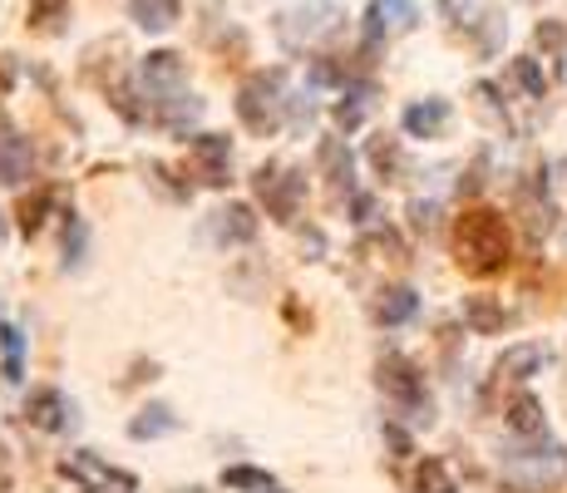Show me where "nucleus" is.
<instances>
[{"instance_id": "obj_1", "label": "nucleus", "mask_w": 567, "mask_h": 493, "mask_svg": "<svg viewBox=\"0 0 567 493\" xmlns=\"http://www.w3.org/2000/svg\"><path fill=\"white\" fill-rule=\"evenodd\" d=\"M508 223L494 213V207H468L460 217V227H454V251H460V261L474 277H488V271H498L508 261Z\"/></svg>"}, {"instance_id": "obj_2", "label": "nucleus", "mask_w": 567, "mask_h": 493, "mask_svg": "<svg viewBox=\"0 0 567 493\" xmlns=\"http://www.w3.org/2000/svg\"><path fill=\"white\" fill-rule=\"evenodd\" d=\"M237 119H243L252 134H277L281 119H287V74L281 70H257L243 80L237 90Z\"/></svg>"}, {"instance_id": "obj_3", "label": "nucleus", "mask_w": 567, "mask_h": 493, "mask_svg": "<svg viewBox=\"0 0 567 493\" xmlns=\"http://www.w3.org/2000/svg\"><path fill=\"white\" fill-rule=\"evenodd\" d=\"M252 183H257V197L267 203L271 217H281V223H291V217H297L301 193H307V178H301V173L281 168V163H261Z\"/></svg>"}, {"instance_id": "obj_4", "label": "nucleus", "mask_w": 567, "mask_h": 493, "mask_svg": "<svg viewBox=\"0 0 567 493\" xmlns=\"http://www.w3.org/2000/svg\"><path fill=\"white\" fill-rule=\"evenodd\" d=\"M567 479V454L558 444L543 449V454H514L508 459V484L518 493H543L548 484H563Z\"/></svg>"}, {"instance_id": "obj_5", "label": "nucleus", "mask_w": 567, "mask_h": 493, "mask_svg": "<svg viewBox=\"0 0 567 493\" xmlns=\"http://www.w3.org/2000/svg\"><path fill=\"white\" fill-rule=\"evenodd\" d=\"M188 158L193 168L203 173V183H227V168H233V144H227V134H198L188 144Z\"/></svg>"}, {"instance_id": "obj_6", "label": "nucleus", "mask_w": 567, "mask_h": 493, "mask_svg": "<svg viewBox=\"0 0 567 493\" xmlns=\"http://www.w3.org/2000/svg\"><path fill=\"white\" fill-rule=\"evenodd\" d=\"M144 90L148 99H163V94H178L183 90V60L173 50H154L144 60Z\"/></svg>"}, {"instance_id": "obj_7", "label": "nucleus", "mask_w": 567, "mask_h": 493, "mask_svg": "<svg viewBox=\"0 0 567 493\" xmlns=\"http://www.w3.org/2000/svg\"><path fill=\"white\" fill-rule=\"evenodd\" d=\"M148 104H154V119H158V124L173 129V134H183L188 124H198V119H203V99L188 94V90L163 94V99H148Z\"/></svg>"}, {"instance_id": "obj_8", "label": "nucleus", "mask_w": 567, "mask_h": 493, "mask_svg": "<svg viewBox=\"0 0 567 493\" xmlns=\"http://www.w3.org/2000/svg\"><path fill=\"white\" fill-rule=\"evenodd\" d=\"M35 158H30V138H20L16 129H0V183H25Z\"/></svg>"}, {"instance_id": "obj_9", "label": "nucleus", "mask_w": 567, "mask_h": 493, "mask_svg": "<svg viewBox=\"0 0 567 493\" xmlns=\"http://www.w3.org/2000/svg\"><path fill=\"white\" fill-rule=\"evenodd\" d=\"M400 124H405L410 138H434L450 124V104H444V99H420V104H410L405 114H400Z\"/></svg>"}, {"instance_id": "obj_10", "label": "nucleus", "mask_w": 567, "mask_h": 493, "mask_svg": "<svg viewBox=\"0 0 567 493\" xmlns=\"http://www.w3.org/2000/svg\"><path fill=\"white\" fill-rule=\"evenodd\" d=\"M128 16H134L138 30H148V35H163V30L178 25L183 0H128Z\"/></svg>"}, {"instance_id": "obj_11", "label": "nucleus", "mask_w": 567, "mask_h": 493, "mask_svg": "<svg viewBox=\"0 0 567 493\" xmlns=\"http://www.w3.org/2000/svg\"><path fill=\"white\" fill-rule=\"evenodd\" d=\"M380 386L395 394V400H405V404H424V380L414 376V366L410 360H400V356H390L385 366H380Z\"/></svg>"}, {"instance_id": "obj_12", "label": "nucleus", "mask_w": 567, "mask_h": 493, "mask_svg": "<svg viewBox=\"0 0 567 493\" xmlns=\"http://www.w3.org/2000/svg\"><path fill=\"white\" fill-rule=\"evenodd\" d=\"M213 233H217V243H252V237H257L252 207H247V203H227L223 213H217Z\"/></svg>"}, {"instance_id": "obj_13", "label": "nucleus", "mask_w": 567, "mask_h": 493, "mask_svg": "<svg viewBox=\"0 0 567 493\" xmlns=\"http://www.w3.org/2000/svg\"><path fill=\"white\" fill-rule=\"evenodd\" d=\"M64 414H70V404H64L60 390H35L25 404V420L35 430H64Z\"/></svg>"}, {"instance_id": "obj_14", "label": "nucleus", "mask_w": 567, "mask_h": 493, "mask_svg": "<svg viewBox=\"0 0 567 493\" xmlns=\"http://www.w3.org/2000/svg\"><path fill=\"white\" fill-rule=\"evenodd\" d=\"M543 360H548V350L543 346H514V350H504L498 356V380H528V376H538L543 370Z\"/></svg>"}, {"instance_id": "obj_15", "label": "nucleus", "mask_w": 567, "mask_h": 493, "mask_svg": "<svg viewBox=\"0 0 567 493\" xmlns=\"http://www.w3.org/2000/svg\"><path fill=\"white\" fill-rule=\"evenodd\" d=\"M464 321L474 326L478 336H498L508 326V311L494 301V296H468V301H464Z\"/></svg>"}, {"instance_id": "obj_16", "label": "nucleus", "mask_w": 567, "mask_h": 493, "mask_svg": "<svg viewBox=\"0 0 567 493\" xmlns=\"http://www.w3.org/2000/svg\"><path fill=\"white\" fill-rule=\"evenodd\" d=\"M414 311H420V296L410 287H390V291H380V301H375L380 326H405Z\"/></svg>"}, {"instance_id": "obj_17", "label": "nucleus", "mask_w": 567, "mask_h": 493, "mask_svg": "<svg viewBox=\"0 0 567 493\" xmlns=\"http://www.w3.org/2000/svg\"><path fill=\"white\" fill-rule=\"evenodd\" d=\"M173 430H178V420H173L168 404H148V410H138L134 420H128L134 440H158V434H173Z\"/></svg>"}, {"instance_id": "obj_18", "label": "nucleus", "mask_w": 567, "mask_h": 493, "mask_svg": "<svg viewBox=\"0 0 567 493\" xmlns=\"http://www.w3.org/2000/svg\"><path fill=\"white\" fill-rule=\"evenodd\" d=\"M25 20H30V30H35V35H54V30L70 20V0H30Z\"/></svg>"}, {"instance_id": "obj_19", "label": "nucleus", "mask_w": 567, "mask_h": 493, "mask_svg": "<svg viewBox=\"0 0 567 493\" xmlns=\"http://www.w3.org/2000/svg\"><path fill=\"white\" fill-rule=\"evenodd\" d=\"M508 430L514 434H543V404L533 400V394H518V400L508 404Z\"/></svg>"}, {"instance_id": "obj_20", "label": "nucleus", "mask_w": 567, "mask_h": 493, "mask_svg": "<svg viewBox=\"0 0 567 493\" xmlns=\"http://www.w3.org/2000/svg\"><path fill=\"white\" fill-rule=\"evenodd\" d=\"M321 168L331 173V183H336V188H346V193H351V148H346V144H336V138H331V144H321Z\"/></svg>"}, {"instance_id": "obj_21", "label": "nucleus", "mask_w": 567, "mask_h": 493, "mask_svg": "<svg viewBox=\"0 0 567 493\" xmlns=\"http://www.w3.org/2000/svg\"><path fill=\"white\" fill-rule=\"evenodd\" d=\"M223 484L227 489H257V493H281L277 479H267L261 469H247V464H237V469H227L223 474Z\"/></svg>"}, {"instance_id": "obj_22", "label": "nucleus", "mask_w": 567, "mask_h": 493, "mask_svg": "<svg viewBox=\"0 0 567 493\" xmlns=\"http://www.w3.org/2000/svg\"><path fill=\"white\" fill-rule=\"evenodd\" d=\"M375 6H380V16H385L390 30H414L420 25V6H414V0H375Z\"/></svg>"}, {"instance_id": "obj_23", "label": "nucleus", "mask_w": 567, "mask_h": 493, "mask_svg": "<svg viewBox=\"0 0 567 493\" xmlns=\"http://www.w3.org/2000/svg\"><path fill=\"white\" fill-rule=\"evenodd\" d=\"M508 74H514V84H518V90L528 94V99H543V90H548V80H543L538 60H514V70H508Z\"/></svg>"}, {"instance_id": "obj_24", "label": "nucleus", "mask_w": 567, "mask_h": 493, "mask_svg": "<svg viewBox=\"0 0 567 493\" xmlns=\"http://www.w3.org/2000/svg\"><path fill=\"white\" fill-rule=\"evenodd\" d=\"M420 493H454V479L440 459H424L420 464Z\"/></svg>"}, {"instance_id": "obj_25", "label": "nucleus", "mask_w": 567, "mask_h": 493, "mask_svg": "<svg viewBox=\"0 0 567 493\" xmlns=\"http://www.w3.org/2000/svg\"><path fill=\"white\" fill-rule=\"evenodd\" d=\"M365 94H370V90H355V94H346L341 104H336V124H341V129H355V124H361V119H365V104H370Z\"/></svg>"}, {"instance_id": "obj_26", "label": "nucleus", "mask_w": 567, "mask_h": 493, "mask_svg": "<svg viewBox=\"0 0 567 493\" xmlns=\"http://www.w3.org/2000/svg\"><path fill=\"white\" fill-rule=\"evenodd\" d=\"M0 346H6V376L20 380V370L25 366H20V331L16 326H0Z\"/></svg>"}, {"instance_id": "obj_27", "label": "nucleus", "mask_w": 567, "mask_h": 493, "mask_svg": "<svg viewBox=\"0 0 567 493\" xmlns=\"http://www.w3.org/2000/svg\"><path fill=\"white\" fill-rule=\"evenodd\" d=\"M370 158H375V168H380V173H390V168L400 163V148L390 144V138H375V144H370Z\"/></svg>"}, {"instance_id": "obj_28", "label": "nucleus", "mask_w": 567, "mask_h": 493, "mask_svg": "<svg viewBox=\"0 0 567 493\" xmlns=\"http://www.w3.org/2000/svg\"><path fill=\"white\" fill-rule=\"evenodd\" d=\"M538 45L543 50H563L567 45V30L558 25V20H543V25H538Z\"/></svg>"}, {"instance_id": "obj_29", "label": "nucleus", "mask_w": 567, "mask_h": 493, "mask_svg": "<svg viewBox=\"0 0 567 493\" xmlns=\"http://www.w3.org/2000/svg\"><path fill=\"white\" fill-rule=\"evenodd\" d=\"M45 207H50L45 193H40L35 203H25V207H20V227H25V233H35V227H40V213H45Z\"/></svg>"}, {"instance_id": "obj_30", "label": "nucleus", "mask_w": 567, "mask_h": 493, "mask_svg": "<svg viewBox=\"0 0 567 493\" xmlns=\"http://www.w3.org/2000/svg\"><path fill=\"white\" fill-rule=\"evenodd\" d=\"M10 80H16V60H10V54H0V94L10 90Z\"/></svg>"}, {"instance_id": "obj_31", "label": "nucleus", "mask_w": 567, "mask_h": 493, "mask_svg": "<svg viewBox=\"0 0 567 493\" xmlns=\"http://www.w3.org/2000/svg\"><path fill=\"white\" fill-rule=\"evenodd\" d=\"M10 484V464H6V449H0V489Z\"/></svg>"}]
</instances>
